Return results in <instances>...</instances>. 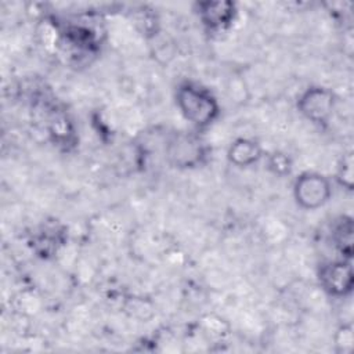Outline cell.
Listing matches in <instances>:
<instances>
[{
  "instance_id": "cell-6",
  "label": "cell",
  "mask_w": 354,
  "mask_h": 354,
  "mask_svg": "<svg viewBox=\"0 0 354 354\" xmlns=\"http://www.w3.org/2000/svg\"><path fill=\"white\" fill-rule=\"evenodd\" d=\"M259 156L257 147L249 141H239L231 149V158L239 165H248Z\"/></svg>"
},
{
  "instance_id": "cell-1",
  "label": "cell",
  "mask_w": 354,
  "mask_h": 354,
  "mask_svg": "<svg viewBox=\"0 0 354 354\" xmlns=\"http://www.w3.org/2000/svg\"><path fill=\"white\" fill-rule=\"evenodd\" d=\"M178 105L184 116L195 124L209 123L217 109L206 91L188 84L178 90Z\"/></svg>"
},
{
  "instance_id": "cell-5",
  "label": "cell",
  "mask_w": 354,
  "mask_h": 354,
  "mask_svg": "<svg viewBox=\"0 0 354 354\" xmlns=\"http://www.w3.org/2000/svg\"><path fill=\"white\" fill-rule=\"evenodd\" d=\"M231 3H205L201 4V12L206 24L210 26H221L232 17Z\"/></svg>"
},
{
  "instance_id": "cell-4",
  "label": "cell",
  "mask_w": 354,
  "mask_h": 354,
  "mask_svg": "<svg viewBox=\"0 0 354 354\" xmlns=\"http://www.w3.org/2000/svg\"><path fill=\"white\" fill-rule=\"evenodd\" d=\"M332 109V97L324 90H313L303 98V112L314 120L324 119Z\"/></svg>"
},
{
  "instance_id": "cell-2",
  "label": "cell",
  "mask_w": 354,
  "mask_h": 354,
  "mask_svg": "<svg viewBox=\"0 0 354 354\" xmlns=\"http://www.w3.org/2000/svg\"><path fill=\"white\" fill-rule=\"evenodd\" d=\"M328 196L329 185L321 176L306 174L296 183V198L304 207H318Z\"/></svg>"
},
{
  "instance_id": "cell-3",
  "label": "cell",
  "mask_w": 354,
  "mask_h": 354,
  "mask_svg": "<svg viewBox=\"0 0 354 354\" xmlns=\"http://www.w3.org/2000/svg\"><path fill=\"white\" fill-rule=\"evenodd\" d=\"M324 285L333 293H344L351 288V268L348 264L336 263L324 270Z\"/></svg>"
}]
</instances>
